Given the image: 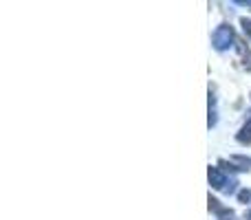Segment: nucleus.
<instances>
[{
  "mask_svg": "<svg viewBox=\"0 0 251 220\" xmlns=\"http://www.w3.org/2000/svg\"><path fill=\"white\" fill-rule=\"evenodd\" d=\"M231 40H234V31H231V26H218L216 33H214V47H216L218 51H223V49L229 47Z\"/></svg>",
  "mask_w": 251,
  "mask_h": 220,
  "instance_id": "1",
  "label": "nucleus"
},
{
  "mask_svg": "<svg viewBox=\"0 0 251 220\" xmlns=\"http://www.w3.org/2000/svg\"><path fill=\"white\" fill-rule=\"evenodd\" d=\"M209 183H212V187H216V190H227L225 187L227 178L218 168H209Z\"/></svg>",
  "mask_w": 251,
  "mask_h": 220,
  "instance_id": "2",
  "label": "nucleus"
},
{
  "mask_svg": "<svg viewBox=\"0 0 251 220\" xmlns=\"http://www.w3.org/2000/svg\"><path fill=\"white\" fill-rule=\"evenodd\" d=\"M238 141L240 143H251V119L245 123V128L238 132Z\"/></svg>",
  "mask_w": 251,
  "mask_h": 220,
  "instance_id": "3",
  "label": "nucleus"
},
{
  "mask_svg": "<svg viewBox=\"0 0 251 220\" xmlns=\"http://www.w3.org/2000/svg\"><path fill=\"white\" fill-rule=\"evenodd\" d=\"M240 24H243V31L247 33V38L251 40V20H249V18H243V20H240Z\"/></svg>",
  "mask_w": 251,
  "mask_h": 220,
  "instance_id": "4",
  "label": "nucleus"
},
{
  "mask_svg": "<svg viewBox=\"0 0 251 220\" xmlns=\"http://www.w3.org/2000/svg\"><path fill=\"white\" fill-rule=\"evenodd\" d=\"M249 198H251V192H249V190H243V192L238 194V200H240V203H247Z\"/></svg>",
  "mask_w": 251,
  "mask_h": 220,
  "instance_id": "5",
  "label": "nucleus"
}]
</instances>
